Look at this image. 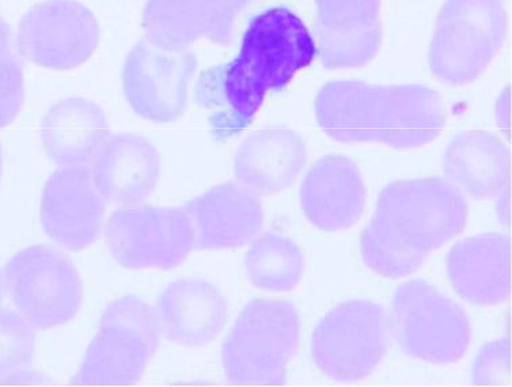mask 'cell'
<instances>
[{
  "instance_id": "cell-14",
  "label": "cell",
  "mask_w": 512,
  "mask_h": 387,
  "mask_svg": "<svg viewBox=\"0 0 512 387\" xmlns=\"http://www.w3.org/2000/svg\"><path fill=\"white\" fill-rule=\"evenodd\" d=\"M257 0H147L142 26L161 47L187 49L199 40L229 45L242 11Z\"/></svg>"
},
{
  "instance_id": "cell-28",
  "label": "cell",
  "mask_w": 512,
  "mask_h": 387,
  "mask_svg": "<svg viewBox=\"0 0 512 387\" xmlns=\"http://www.w3.org/2000/svg\"><path fill=\"white\" fill-rule=\"evenodd\" d=\"M14 52L13 34L5 18L0 15V55Z\"/></svg>"
},
{
  "instance_id": "cell-27",
  "label": "cell",
  "mask_w": 512,
  "mask_h": 387,
  "mask_svg": "<svg viewBox=\"0 0 512 387\" xmlns=\"http://www.w3.org/2000/svg\"><path fill=\"white\" fill-rule=\"evenodd\" d=\"M476 385H508L510 383V343L507 337L492 341L481 349L473 364Z\"/></svg>"
},
{
  "instance_id": "cell-15",
  "label": "cell",
  "mask_w": 512,
  "mask_h": 387,
  "mask_svg": "<svg viewBox=\"0 0 512 387\" xmlns=\"http://www.w3.org/2000/svg\"><path fill=\"white\" fill-rule=\"evenodd\" d=\"M318 52L328 70L366 66L382 45L381 0H316Z\"/></svg>"
},
{
  "instance_id": "cell-8",
  "label": "cell",
  "mask_w": 512,
  "mask_h": 387,
  "mask_svg": "<svg viewBox=\"0 0 512 387\" xmlns=\"http://www.w3.org/2000/svg\"><path fill=\"white\" fill-rule=\"evenodd\" d=\"M389 324L398 347L424 362L457 363L469 347L464 310L426 282L415 280L397 288Z\"/></svg>"
},
{
  "instance_id": "cell-4",
  "label": "cell",
  "mask_w": 512,
  "mask_h": 387,
  "mask_svg": "<svg viewBox=\"0 0 512 387\" xmlns=\"http://www.w3.org/2000/svg\"><path fill=\"white\" fill-rule=\"evenodd\" d=\"M299 336L301 317L291 302L261 298L249 303L223 344L227 381L253 385L286 381Z\"/></svg>"
},
{
  "instance_id": "cell-6",
  "label": "cell",
  "mask_w": 512,
  "mask_h": 387,
  "mask_svg": "<svg viewBox=\"0 0 512 387\" xmlns=\"http://www.w3.org/2000/svg\"><path fill=\"white\" fill-rule=\"evenodd\" d=\"M159 337L154 307L135 295L117 299L102 314L100 330L72 382H138L157 351Z\"/></svg>"
},
{
  "instance_id": "cell-17",
  "label": "cell",
  "mask_w": 512,
  "mask_h": 387,
  "mask_svg": "<svg viewBox=\"0 0 512 387\" xmlns=\"http://www.w3.org/2000/svg\"><path fill=\"white\" fill-rule=\"evenodd\" d=\"M161 336L187 347H203L221 335L229 303L206 280L181 279L159 294L154 307Z\"/></svg>"
},
{
  "instance_id": "cell-5",
  "label": "cell",
  "mask_w": 512,
  "mask_h": 387,
  "mask_svg": "<svg viewBox=\"0 0 512 387\" xmlns=\"http://www.w3.org/2000/svg\"><path fill=\"white\" fill-rule=\"evenodd\" d=\"M507 37V10L500 0H447L439 13L428 62L451 86L476 81Z\"/></svg>"
},
{
  "instance_id": "cell-25",
  "label": "cell",
  "mask_w": 512,
  "mask_h": 387,
  "mask_svg": "<svg viewBox=\"0 0 512 387\" xmlns=\"http://www.w3.org/2000/svg\"><path fill=\"white\" fill-rule=\"evenodd\" d=\"M32 326L15 311L0 307V383L34 381Z\"/></svg>"
},
{
  "instance_id": "cell-13",
  "label": "cell",
  "mask_w": 512,
  "mask_h": 387,
  "mask_svg": "<svg viewBox=\"0 0 512 387\" xmlns=\"http://www.w3.org/2000/svg\"><path fill=\"white\" fill-rule=\"evenodd\" d=\"M105 206L89 165L60 166L45 184L41 223L56 244L82 252L100 234Z\"/></svg>"
},
{
  "instance_id": "cell-18",
  "label": "cell",
  "mask_w": 512,
  "mask_h": 387,
  "mask_svg": "<svg viewBox=\"0 0 512 387\" xmlns=\"http://www.w3.org/2000/svg\"><path fill=\"white\" fill-rule=\"evenodd\" d=\"M366 185L351 159L329 155L317 161L301 187V204L313 226L328 233L350 229L366 207Z\"/></svg>"
},
{
  "instance_id": "cell-11",
  "label": "cell",
  "mask_w": 512,
  "mask_h": 387,
  "mask_svg": "<svg viewBox=\"0 0 512 387\" xmlns=\"http://www.w3.org/2000/svg\"><path fill=\"white\" fill-rule=\"evenodd\" d=\"M100 44V24L79 0L37 3L18 25V48L37 66L74 70L93 56Z\"/></svg>"
},
{
  "instance_id": "cell-22",
  "label": "cell",
  "mask_w": 512,
  "mask_h": 387,
  "mask_svg": "<svg viewBox=\"0 0 512 387\" xmlns=\"http://www.w3.org/2000/svg\"><path fill=\"white\" fill-rule=\"evenodd\" d=\"M109 138L105 113L82 97L56 102L41 123L45 153L59 166L89 165Z\"/></svg>"
},
{
  "instance_id": "cell-29",
  "label": "cell",
  "mask_w": 512,
  "mask_h": 387,
  "mask_svg": "<svg viewBox=\"0 0 512 387\" xmlns=\"http://www.w3.org/2000/svg\"><path fill=\"white\" fill-rule=\"evenodd\" d=\"M3 292H5V279L0 275V302H2L3 299Z\"/></svg>"
},
{
  "instance_id": "cell-21",
  "label": "cell",
  "mask_w": 512,
  "mask_h": 387,
  "mask_svg": "<svg viewBox=\"0 0 512 387\" xmlns=\"http://www.w3.org/2000/svg\"><path fill=\"white\" fill-rule=\"evenodd\" d=\"M451 286L473 305H500L510 295V242L487 233L464 239L447 257Z\"/></svg>"
},
{
  "instance_id": "cell-23",
  "label": "cell",
  "mask_w": 512,
  "mask_h": 387,
  "mask_svg": "<svg viewBox=\"0 0 512 387\" xmlns=\"http://www.w3.org/2000/svg\"><path fill=\"white\" fill-rule=\"evenodd\" d=\"M443 172L474 199L496 200L508 191L510 154L492 132H461L447 146Z\"/></svg>"
},
{
  "instance_id": "cell-19",
  "label": "cell",
  "mask_w": 512,
  "mask_h": 387,
  "mask_svg": "<svg viewBox=\"0 0 512 387\" xmlns=\"http://www.w3.org/2000/svg\"><path fill=\"white\" fill-rule=\"evenodd\" d=\"M90 169L106 203L135 207L157 187L159 155L149 139L116 135L106 140Z\"/></svg>"
},
{
  "instance_id": "cell-9",
  "label": "cell",
  "mask_w": 512,
  "mask_h": 387,
  "mask_svg": "<svg viewBox=\"0 0 512 387\" xmlns=\"http://www.w3.org/2000/svg\"><path fill=\"white\" fill-rule=\"evenodd\" d=\"M389 316L369 301L341 303L320 321L312 336L318 370L336 382L370 377L388 352Z\"/></svg>"
},
{
  "instance_id": "cell-3",
  "label": "cell",
  "mask_w": 512,
  "mask_h": 387,
  "mask_svg": "<svg viewBox=\"0 0 512 387\" xmlns=\"http://www.w3.org/2000/svg\"><path fill=\"white\" fill-rule=\"evenodd\" d=\"M318 124L341 143H381L412 150L434 142L447 123L441 93L424 85L326 83L316 98Z\"/></svg>"
},
{
  "instance_id": "cell-12",
  "label": "cell",
  "mask_w": 512,
  "mask_h": 387,
  "mask_svg": "<svg viewBox=\"0 0 512 387\" xmlns=\"http://www.w3.org/2000/svg\"><path fill=\"white\" fill-rule=\"evenodd\" d=\"M196 67L195 53L188 48L161 47L144 36L125 59L124 96L142 119L170 123L187 108Z\"/></svg>"
},
{
  "instance_id": "cell-30",
  "label": "cell",
  "mask_w": 512,
  "mask_h": 387,
  "mask_svg": "<svg viewBox=\"0 0 512 387\" xmlns=\"http://www.w3.org/2000/svg\"><path fill=\"white\" fill-rule=\"evenodd\" d=\"M0 177H2V149H0Z\"/></svg>"
},
{
  "instance_id": "cell-20",
  "label": "cell",
  "mask_w": 512,
  "mask_h": 387,
  "mask_svg": "<svg viewBox=\"0 0 512 387\" xmlns=\"http://www.w3.org/2000/svg\"><path fill=\"white\" fill-rule=\"evenodd\" d=\"M307 161L306 144L291 129L273 127L244 140L235 155L234 173L242 187L257 196L290 188Z\"/></svg>"
},
{
  "instance_id": "cell-10",
  "label": "cell",
  "mask_w": 512,
  "mask_h": 387,
  "mask_svg": "<svg viewBox=\"0 0 512 387\" xmlns=\"http://www.w3.org/2000/svg\"><path fill=\"white\" fill-rule=\"evenodd\" d=\"M105 238L116 263L128 269L176 268L195 249V233L184 207L116 211Z\"/></svg>"
},
{
  "instance_id": "cell-2",
  "label": "cell",
  "mask_w": 512,
  "mask_h": 387,
  "mask_svg": "<svg viewBox=\"0 0 512 387\" xmlns=\"http://www.w3.org/2000/svg\"><path fill=\"white\" fill-rule=\"evenodd\" d=\"M468 218L465 196L442 178L393 182L364 227V264L383 278L412 275L434 250L464 231Z\"/></svg>"
},
{
  "instance_id": "cell-7",
  "label": "cell",
  "mask_w": 512,
  "mask_h": 387,
  "mask_svg": "<svg viewBox=\"0 0 512 387\" xmlns=\"http://www.w3.org/2000/svg\"><path fill=\"white\" fill-rule=\"evenodd\" d=\"M5 290L33 330L58 328L74 320L85 292L77 268L47 245L29 246L7 261Z\"/></svg>"
},
{
  "instance_id": "cell-26",
  "label": "cell",
  "mask_w": 512,
  "mask_h": 387,
  "mask_svg": "<svg viewBox=\"0 0 512 387\" xmlns=\"http://www.w3.org/2000/svg\"><path fill=\"white\" fill-rule=\"evenodd\" d=\"M24 71L17 53L0 55V128L20 116L24 104Z\"/></svg>"
},
{
  "instance_id": "cell-1",
  "label": "cell",
  "mask_w": 512,
  "mask_h": 387,
  "mask_svg": "<svg viewBox=\"0 0 512 387\" xmlns=\"http://www.w3.org/2000/svg\"><path fill=\"white\" fill-rule=\"evenodd\" d=\"M316 44L305 24L290 10L257 15L246 30L233 62L201 74L196 96L212 112V131L221 138L248 127L269 90L287 86L312 63Z\"/></svg>"
},
{
  "instance_id": "cell-24",
  "label": "cell",
  "mask_w": 512,
  "mask_h": 387,
  "mask_svg": "<svg viewBox=\"0 0 512 387\" xmlns=\"http://www.w3.org/2000/svg\"><path fill=\"white\" fill-rule=\"evenodd\" d=\"M245 271L249 282L259 290L291 292L301 283L305 257L291 239L264 234L246 253Z\"/></svg>"
},
{
  "instance_id": "cell-16",
  "label": "cell",
  "mask_w": 512,
  "mask_h": 387,
  "mask_svg": "<svg viewBox=\"0 0 512 387\" xmlns=\"http://www.w3.org/2000/svg\"><path fill=\"white\" fill-rule=\"evenodd\" d=\"M184 208L191 219L196 250L244 246L264 223L259 196L234 182L208 189Z\"/></svg>"
}]
</instances>
